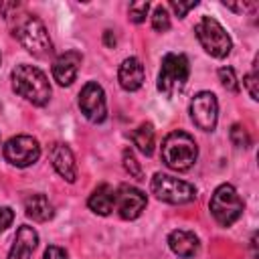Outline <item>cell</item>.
Listing matches in <instances>:
<instances>
[{
	"instance_id": "12",
	"label": "cell",
	"mask_w": 259,
	"mask_h": 259,
	"mask_svg": "<svg viewBox=\"0 0 259 259\" xmlns=\"http://www.w3.org/2000/svg\"><path fill=\"white\" fill-rule=\"evenodd\" d=\"M81 63H83V57L79 51H65L53 61V79L61 87H69L77 79Z\"/></svg>"
},
{
	"instance_id": "21",
	"label": "cell",
	"mask_w": 259,
	"mask_h": 259,
	"mask_svg": "<svg viewBox=\"0 0 259 259\" xmlns=\"http://www.w3.org/2000/svg\"><path fill=\"white\" fill-rule=\"evenodd\" d=\"M152 26H154V30H158V32H166V30L170 28V14H168L166 6L158 4V6L154 8V12H152Z\"/></svg>"
},
{
	"instance_id": "3",
	"label": "cell",
	"mask_w": 259,
	"mask_h": 259,
	"mask_svg": "<svg viewBox=\"0 0 259 259\" xmlns=\"http://www.w3.org/2000/svg\"><path fill=\"white\" fill-rule=\"evenodd\" d=\"M162 162L176 172H186L194 166L198 158V146L194 138L182 130L170 132L162 142Z\"/></svg>"
},
{
	"instance_id": "22",
	"label": "cell",
	"mask_w": 259,
	"mask_h": 259,
	"mask_svg": "<svg viewBox=\"0 0 259 259\" xmlns=\"http://www.w3.org/2000/svg\"><path fill=\"white\" fill-rule=\"evenodd\" d=\"M229 138H231L233 146H237V148H249L251 146V136H249V132L241 123H233L231 125Z\"/></svg>"
},
{
	"instance_id": "30",
	"label": "cell",
	"mask_w": 259,
	"mask_h": 259,
	"mask_svg": "<svg viewBox=\"0 0 259 259\" xmlns=\"http://www.w3.org/2000/svg\"><path fill=\"white\" fill-rule=\"evenodd\" d=\"M0 61H2V59H0Z\"/></svg>"
},
{
	"instance_id": "10",
	"label": "cell",
	"mask_w": 259,
	"mask_h": 259,
	"mask_svg": "<svg viewBox=\"0 0 259 259\" xmlns=\"http://www.w3.org/2000/svg\"><path fill=\"white\" fill-rule=\"evenodd\" d=\"M79 109L91 123H101L107 117L103 87L97 81H87L79 93Z\"/></svg>"
},
{
	"instance_id": "20",
	"label": "cell",
	"mask_w": 259,
	"mask_h": 259,
	"mask_svg": "<svg viewBox=\"0 0 259 259\" xmlns=\"http://www.w3.org/2000/svg\"><path fill=\"white\" fill-rule=\"evenodd\" d=\"M217 75H219L221 85H223L227 91H231V93H237V91H239V79H237L233 67H221V69L217 71Z\"/></svg>"
},
{
	"instance_id": "18",
	"label": "cell",
	"mask_w": 259,
	"mask_h": 259,
	"mask_svg": "<svg viewBox=\"0 0 259 259\" xmlns=\"http://www.w3.org/2000/svg\"><path fill=\"white\" fill-rule=\"evenodd\" d=\"M24 212L28 219L36 221V223H47L55 217V208L51 204V200L42 194V192H34L28 194L24 198Z\"/></svg>"
},
{
	"instance_id": "1",
	"label": "cell",
	"mask_w": 259,
	"mask_h": 259,
	"mask_svg": "<svg viewBox=\"0 0 259 259\" xmlns=\"http://www.w3.org/2000/svg\"><path fill=\"white\" fill-rule=\"evenodd\" d=\"M14 38L34 57H49L53 53V40L42 20L30 12H14L6 18Z\"/></svg>"
},
{
	"instance_id": "7",
	"label": "cell",
	"mask_w": 259,
	"mask_h": 259,
	"mask_svg": "<svg viewBox=\"0 0 259 259\" xmlns=\"http://www.w3.org/2000/svg\"><path fill=\"white\" fill-rule=\"evenodd\" d=\"M150 188L158 200L168 202V204H186L196 198V188L190 182L164 174V172H156L152 176Z\"/></svg>"
},
{
	"instance_id": "15",
	"label": "cell",
	"mask_w": 259,
	"mask_h": 259,
	"mask_svg": "<svg viewBox=\"0 0 259 259\" xmlns=\"http://www.w3.org/2000/svg\"><path fill=\"white\" fill-rule=\"evenodd\" d=\"M144 79H146V71L138 57H127L121 61L119 71H117V81H119L121 89L138 91L144 85Z\"/></svg>"
},
{
	"instance_id": "11",
	"label": "cell",
	"mask_w": 259,
	"mask_h": 259,
	"mask_svg": "<svg viewBox=\"0 0 259 259\" xmlns=\"http://www.w3.org/2000/svg\"><path fill=\"white\" fill-rule=\"evenodd\" d=\"M146 204H148V198L140 188L130 186V184H119L115 188V208L113 210H117V214L123 221L138 219L144 212Z\"/></svg>"
},
{
	"instance_id": "6",
	"label": "cell",
	"mask_w": 259,
	"mask_h": 259,
	"mask_svg": "<svg viewBox=\"0 0 259 259\" xmlns=\"http://www.w3.org/2000/svg\"><path fill=\"white\" fill-rule=\"evenodd\" d=\"M194 34L198 38V42L202 45V49L214 57V59H225L229 57L231 49H233V40L229 36V32L223 28V24L212 18V16H202L196 26H194Z\"/></svg>"
},
{
	"instance_id": "25",
	"label": "cell",
	"mask_w": 259,
	"mask_h": 259,
	"mask_svg": "<svg viewBox=\"0 0 259 259\" xmlns=\"http://www.w3.org/2000/svg\"><path fill=\"white\" fill-rule=\"evenodd\" d=\"M257 83H259V73H257V57H255V61H253V71H251V73H247V75L243 77V85L247 87V91H249L251 99H255V101L259 99Z\"/></svg>"
},
{
	"instance_id": "27",
	"label": "cell",
	"mask_w": 259,
	"mask_h": 259,
	"mask_svg": "<svg viewBox=\"0 0 259 259\" xmlns=\"http://www.w3.org/2000/svg\"><path fill=\"white\" fill-rule=\"evenodd\" d=\"M14 221V210L10 206H0V231H6Z\"/></svg>"
},
{
	"instance_id": "24",
	"label": "cell",
	"mask_w": 259,
	"mask_h": 259,
	"mask_svg": "<svg viewBox=\"0 0 259 259\" xmlns=\"http://www.w3.org/2000/svg\"><path fill=\"white\" fill-rule=\"evenodd\" d=\"M150 12V4L146 0H140V2H132L130 8H127V14H130V20L136 22V24H142L146 20Z\"/></svg>"
},
{
	"instance_id": "5",
	"label": "cell",
	"mask_w": 259,
	"mask_h": 259,
	"mask_svg": "<svg viewBox=\"0 0 259 259\" xmlns=\"http://www.w3.org/2000/svg\"><path fill=\"white\" fill-rule=\"evenodd\" d=\"M208 208H210V214L214 217V221L221 225V227H231L233 223H237L243 214V208H245V202L243 198L239 196L237 188L233 184H219L210 196V202H208Z\"/></svg>"
},
{
	"instance_id": "29",
	"label": "cell",
	"mask_w": 259,
	"mask_h": 259,
	"mask_svg": "<svg viewBox=\"0 0 259 259\" xmlns=\"http://www.w3.org/2000/svg\"><path fill=\"white\" fill-rule=\"evenodd\" d=\"M103 42L107 45V47H115V34H113V30H105L103 32Z\"/></svg>"
},
{
	"instance_id": "16",
	"label": "cell",
	"mask_w": 259,
	"mask_h": 259,
	"mask_svg": "<svg viewBox=\"0 0 259 259\" xmlns=\"http://www.w3.org/2000/svg\"><path fill=\"white\" fill-rule=\"evenodd\" d=\"M168 247L174 255H178L182 259H190L200 251V241L192 231L176 229L168 235Z\"/></svg>"
},
{
	"instance_id": "2",
	"label": "cell",
	"mask_w": 259,
	"mask_h": 259,
	"mask_svg": "<svg viewBox=\"0 0 259 259\" xmlns=\"http://www.w3.org/2000/svg\"><path fill=\"white\" fill-rule=\"evenodd\" d=\"M12 79V89L14 93H18L20 97H24L26 101H30L32 105H47L51 99V83L47 79V75L32 67V65H16L10 73Z\"/></svg>"
},
{
	"instance_id": "23",
	"label": "cell",
	"mask_w": 259,
	"mask_h": 259,
	"mask_svg": "<svg viewBox=\"0 0 259 259\" xmlns=\"http://www.w3.org/2000/svg\"><path fill=\"white\" fill-rule=\"evenodd\" d=\"M121 160H123V168H125V172H127L132 178H138V180L144 178V174H142V166H140V162L136 160V156H134L132 150H123Z\"/></svg>"
},
{
	"instance_id": "26",
	"label": "cell",
	"mask_w": 259,
	"mask_h": 259,
	"mask_svg": "<svg viewBox=\"0 0 259 259\" xmlns=\"http://www.w3.org/2000/svg\"><path fill=\"white\" fill-rule=\"evenodd\" d=\"M196 4H198L196 0H190V2H180V0L176 2V0H170V8L176 12L178 18H184V16L188 14V10H192Z\"/></svg>"
},
{
	"instance_id": "19",
	"label": "cell",
	"mask_w": 259,
	"mask_h": 259,
	"mask_svg": "<svg viewBox=\"0 0 259 259\" xmlns=\"http://www.w3.org/2000/svg\"><path fill=\"white\" fill-rule=\"evenodd\" d=\"M134 146L144 154V156H152L154 146H156V134H154V125L152 123H140L132 134H130Z\"/></svg>"
},
{
	"instance_id": "4",
	"label": "cell",
	"mask_w": 259,
	"mask_h": 259,
	"mask_svg": "<svg viewBox=\"0 0 259 259\" xmlns=\"http://www.w3.org/2000/svg\"><path fill=\"white\" fill-rule=\"evenodd\" d=\"M190 77V63L188 57L182 53H166L160 63L158 73V91L172 97L180 93L186 87V81Z\"/></svg>"
},
{
	"instance_id": "17",
	"label": "cell",
	"mask_w": 259,
	"mask_h": 259,
	"mask_svg": "<svg viewBox=\"0 0 259 259\" xmlns=\"http://www.w3.org/2000/svg\"><path fill=\"white\" fill-rule=\"evenodd\" d=\"M87 206L99 214V217H107L113 212L115 208V188L111 184H99L97 188H93V192L87 198Z\"/></svg>"
},
{
	"instance_id": "8",
	"label": "cell",
	"mask_w": 259,
	"mask_h": 259,
	"mask_svg": "<svg viewBox=\"0 0 259 259\" xmlns=\"http://www.w3.org/2000/svg\"><path fill=\"white\" fill-rule=\"evenodd\" d=\"M2 154L8 164L16 168H28L40 158V146L36 138L20 134V136H12L10 140H6Z\"/></svg>"
},
{
	"instance_id": "28",
	"label": "cell",
	"mask_w": 259,
	"mask_h": 259,
	"mask_svg": "<svg viewBox=\"0 0 259 259\" xmlns=\"http://www.w3.org/2000/svg\"><path fill=\"white\" fill-rule=\"evenodd\" d=\"M42 259H69V255H67V251H65L63 247L51 245V247H47V251H45V257H42Z\"/></svg>"
},
{
	"instance_id": "9",
	"label": "cell",
	"mask_w": 259,
	"mask_h": 259,
	"mask_svg": "<svg viewBox=\"0 0 259 259\" xmlns=\"http://www.w3.org/2000/svg\"><path fill=\"white\" fill-rule=\"evenodd\" d=\"M190 119L202 132H212L219 119V101L210 91H198L190 101Z\"/></svg>"
},
{
	"instance_id": "14",
	"label": "cell",
	"mask_w": 259,
	"mask_h": 259,
	"mask_svg": "<svg viewBox=\"0 0 259 259\" xmlns=\"http://www.w3.org/2000/svg\"><path fill=\"white\" fill-rule=\"evenodd\" d=\"M36 243H38V233L34 231V227L20 225L6 259H32V251L36 249Z\"/></svg>"
},
{
	"instance_id": "13",
	"label": "cell",
	"mask_w": 259,
	"mask_h": 259,
	"mask_svg": "<svg viewBox=\"0 0 259 259\" xmlns=\"http://www.w3.org/2000/svg\"><path fill=\"white\" fill-rule=\"evenodd\" d=\"M51 164L55 168V172L67 180V182H75L77 180V162H75V156L71 152V148L63 142H57L53 144L51 148Z\"/></svg>"
}]
</instances>
